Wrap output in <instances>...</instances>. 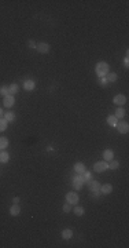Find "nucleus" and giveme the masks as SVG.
<instances>
[{
  "label": "nucleus",
  "mask_w": 129,
  "mask_h": 248,
  "mask_svg": "<svg viewBox=\"0 0 129 248\" xmlns=\"http://www.w3.org/2000/svg\"><path fill=\"white\" fill-rule=\"evenodd\" d=\"M95 72H96V75H98L99 77H104L107 73L110 72L109 63H107V62H99V63H96V66H95Z\"/></svg>",
  "instance_id": "f257e3e1"
},
{
  "label": "nucleus",
  "mask_w": 129,
  "mask_h": 248,
  "mask_svg": "<svg viewBox=\"0 0 129 248\" xmlns=\"http://www.w3.org/2000/svg\"><path fill=\"white\" fill-rule=\"evenodd\" d=\"M106 170H109V163H107V161L95 163V166H94V171L95 172H104Z\"/></svg>",
  "instance_id": "f03ea898"
},
{
  "label": "nucleus",
  "mask_w": 129,
  "mask_h": 248,
  "mask_svg": "<svg viewBox=\"0 0 129 248\" xmlns=\"http://www.w3.org/2000/svg\"><path fill=\"white\" fill-rule=\"evenodd\" d=\"M66 201L69 204H71V205H77V203H78V194L74 193V192H69L66 194Z\"/></svg>",
  "instance_id": "7ed1b4c3"
},
{
  "label": "nucleus",
  "mask_w": 129,
  "mask_h": 248,
  "mask_svg": "<svg viewBox=\"0 0 129 248\" xmlns=\"http://www.w3.org/2000/svg\"><path fill=\"white\" fill-rule=\"evenodd\" d=\"M84 178H82V175H77L73 178V188L76 190H80L81 188H82V185H84Z\"/></svg>",
  "instance_id": "20e7f679"
},
{
  "label": "nucleus",
  "mask_w": 129,
  "mask_h": 248,
  "mask_svg": "<svg viewBox=\"0 0 129 248\" xmlns=\"http://www.w3.org/2000/svg\"><path fill=\"white\" fill-rule=\"evenodd\" d=\"M113 102L116 105H118V106H122L124 104H126V97L122 94H118L114 97V99H113Z\"/></svg>",
  "instance_id": "39448f33"
},
{
  "label": "nucleus",
  "mask_w": 129,
  "mask_h": 248,
  "mask_svg": "<svg viewBox=\"0 0 129 248\" xmlns=\"http://www.w3.org/2000/svg\"><path fill=\"white\" fill-rule=\"evenodd\" d=\"M14 104H15V98H14V95H6L4 97V106L6 108H13Z\"/></svg>",
  "instance_id": "423d86ee"
},
{
  "label": "nucleus",
  "mask_w": 129,
  "mask_h": 248,
  "mask_svg": "<svg viewBox=\"0 0 129 248\" xmlns=\"http://www.w3.org/2000/svg\"><path fill=\"white\" fill-rule=\"evenodd\" d=\"M10 214H11V217H18V215L21 214V207H19V204L14 203L13 205L10 207Z\"/></svg>",
  "instance_id": "0eeeda50"
},
{
  "label": "nucleus",
  "mask_w": 129,
  "mask_h": 248,
  "mask_svg": "<svg viewBox=\"0 0 129 248\" xmlns=\"http://www.w3.org/2000/svg\"><path fill=\"white\" fill-rule=\"evenodd\" d=\"M35 87H36V81L33 80V79H27V80H25V83H23V88L26 91H32Z\"/></svg>",
  "instance_id": "6e6552de"
},
{
  "label": "nucleus",
  "mask_w": 129,
  "mask_h": 248,
  "mask_svg": "<svg viewBox=\"0 0 129 248\" xmlns=\"http://www.w3.org/2000/svg\"><path fill=\"white\" fill-rule=\"evenodd\" d=\"M117 128H118V131H120L121 134H126L129 131V124L126 122H121L117 124Z\"/></svg>",
  "instance_id": "1a4fd4ad"
},
{
  "label": "nucleus",
  "mask_w": 129,
  "mask_h": 248,
  "mask_svg": "<svg viewBox=\"0 0 129 248\" xmlns=\"http://www.w3.org/2000/svg\"><path fill=\"white\" fill-rule=\"evenodd\" d=\"M36 48H37V51H39L40 54H47L49 51V44L48 43H40Z\"/></svg>",
  "instance_id": "9d476101"
},
{
  "label": "nucleus",
  "mask_w": 129,
  "mask_h": 248,
  "mask_svg": "<svg viewBox=\"0 0 129 248\" xmlns=\"http://www.w3.org/2000/svg\"><path fill=\"white\" fill-rule=\"evenodd\" d=\"M88 189L91 192H95V190H99L100 189V183H99L98 180H88Z\"/></svg>",
  "instance_id": "9b49d317"
},
{
  "label": "nucleus",
  "mask_w": 129,
  "mask_h": 248,
  "mask_svg": "<svg viewBox=\"0 0 129 248\" xmlns=\"http://www.w3.org/2000/svg\"><path fill=\"white\" fill-rule=\"evenodd\" d=\"M103 157H104V161H111L113 158H114V152H113L111 149H106L104 152H103Z\"/></svg>",
  "instance_id": "f8f14e48"
},
{
  "label": "nucleus",
  "mask_w": 129,
  "mask_h": 248,
  "mask_svg": "<svg viewBox=\"0 0 129 248\" xmlns=\"http://www.w3.org/2000/svg\"><path fill=\"white\" fill-rule=\"evenodd\" d=\"M100 193L102 194H110L113 192V186L110 185V183H104V185L100 186Z\"/></svg>",
  "instance_id": "ddd939ff"
},
{
  "label": "nucleus",
  "mask_w": 129,
  "mask_h": 248,
  "mask_svg": "<svg viewBox=\"0 0 129 248\" xmlns=\"http://www.w3.org/2000/svg\"><path fill=\"white\" fill-rule=\"evenodd\" d=\"M74 171L78 174V175H81V174H84L85 172V166L84 163H76L74 164Z\"/></svg>",
  "instance_id": "4468645a"
},
{
  "label": "nucleus",
  "mask_w": 129,
  "mask_h": 248,
  "mask_svg": "<svg viewBox=\"0 0 129 248\" xmlns=\"http://www.w3.org/2000/svg\"><path fill=\"white\" fill-rule=\"evenodd\" d=\"M10 160V154L6 152V150H3V152H0V163H8Z\"/></svg>",
  "instance_id": "2eb2a0df"
},
{
  "label": "nucleus",
  "mask_w": 129,
  "mask_h": 248,
  "mask_svg": "<svg viewBox=\"0 0 129 248\" xmlns=\"http://www.w3.org/2000/svg\"><path fill=\"white\" fill-rule=\"evenodd\" d=\"M106 76H107L106 79H107V81H109V83H114V81H117V79H118L117 73H114V72H109Z\"/></svg>",
  "instance_id": "dca6fc26"
},
{
  "label": "nucleus",
  "mask_w": 129,
  "mask_h": 248,
  "mask_svg": "<svg viewBox=\"0 0 129 248\" xmlns=\"http://www.w3.org/2000/svg\"><path fill=\"white\" fill-rule=\"evenodd\" d=\"M71 236H73V232H71L70 229H65V230H62V239H63V240H69V239H71Z\"/></svg>",
  "instance_id": "f3484780"
},
{
  "label": "nucleus",
  "mask_w": 129,
  "mask_h": 248,
  "mask_svg": "<svg viewBox=\"0 0 129 248\" xmlns=\"http://www.w3.org/2000/svg\"><path fill=\"white\" fill-rule=\"evenodd\" d=\"M18 90H19V87H18V84H15V83H13L11 86H8V94H10V95L17 94Z\"/></svg>",
  "instance_id": "a211bd4d"
},
{
  "label": "nucleus",
  "mask_w": 129,
  "mask_h": 248,
  "mask_svg": "<svg viewBox=\"0 0 129 248\" xmlns=\"http://www.w3.org/2000/svg\"><path fill=\"white\" fill-rule=\"evenodd\" d=\"M107 123H109L111 127H117V124H118V119H117L116 116H109V117H107Z\"/></svg>",
  "instance_id": "6ab92c4d"
},
{
  "label": "nucleus",
  "mask_w": 129,
  "mask_h": 248,
  "mask_svg": "<svg viewBox=\"0 0 129 248\" xmlns=\"http://www.w3.org/2000/svg\"><path fill=\"white\" fill-rule=\"evenodd\" d=\"M7 146H8V139L6 136H0V149L4 150Z\"/></svg>",
  "instance_id": "aec40b11"
},
{
  "label": "nucleus",
  "mask_w": 129,
  "mask_h": 248,
  "mask_svg": "<svg viewBox=\"0 0 129 248\" xmlns=\"http://www.w3.org/2000/svg\"><path fill=\"white\" fill-rule=\"evenodd\" d=\"M4 119L8 123L10 122H14V120H15V113L11 112V110H10V112H7V113H4Z\"/></svg>",
  "instance_id": "412c9836"
},
{
  "label": "nucleus",
  "mask_w": 129,
  "mask_h": 248,
  "mask_svg": "<svg viewBox=\"0 0 129 248\" xmlns=\"http://www.w3.org/2000/svg\"><path fill=\"white\" fill-rule=\"evenodd\" d=\"M118 167H120V163L117 161V160L113 158L111 161H109V168H110V170H117Z\"/></svg>",
  "instance_id": "4be33fe9"
},
{
  "label": "nucleus",
  "mask_w": 129,
  "mask_h": 248,
  "mask_svg": "<svg viewBox=\"0 0 129 248\" xmlns=\"http://www.w3.org/2000/svg\"><path fill=\"white\" fill-rule=\"evenodd\" d=\"M7 124H8V122H7L4 117H0V132L7 128Z\"/></svg>",
  "instance_id": "5701e85b"
},
{
  "label": "nucleus",
  "mask_w": 129,
  "mask_h": 248,
  "mask_svg": "<svg viewBox=\"0 0 129 248\" xmlns=\"http://www.w3.org/2000/svg\"><path fill=\"white\" fill-rule=\"evenodd\" d=\"M114 116H116L117 119H122V117L125 116V110H124L122 108H118V109L116 110V114H114Z\"/></svg>",
  "instance_id": "b1692460"
},
{
  "label": "nucleus",
  "mask_w": 129,
  "mask_h": 248,
  "mask_svg": "<svg viewBox=\"0 0 129 248\" xmlns=\"http://www.w3.org/2000/svg\"><path fill=\"white\" fill-rule=\"evenodd\" d=\"M81 175H82V178H84L85 182H88V180H91V178H92V172L85 170V172H84V174H81Z\"/></svg>",
  "instance_id": "393cba45"
},
{
  "label": "nucleus",
  "mask_w": 129,
  "mask_h": 248,
  "mask_svg": "<svg viewBox=\"0 0 129 248\" xmlns=\"http://www.w3.org/2000/svg\"><path fill=\"white\" fill-rule=\"evenodd\" d=\"M0 95H3V97L8 95V87H7V86H1V87H0Z\"/></svg>",
  "instance_id": "a878e982"
},
{
  "label": "nucleus",
  "mask_w": 129,
  "mask_h": 248,
  "mask_svg": "<svg viewBox=\"0 0 129 248\" xmlns=\"http://www.w3.org/2000/svg\"><path fill=\"white\" fill-rule=\"evenodd\" d=\"M74 214H76L77 217H81V215L84 214V208H82V207H76V208H74Z\"/></svg>",
  "instance_id": "bb28decb"
},
{
  "label": "nucleus",
  "mask_w": 129,
  "mask_h": 248,
  "mask_svg": "<svg viewBox=\"0 0 129 248\" xmlns=\"http://www.w3.org/2000/svg\"><path fill=\"white\" fill-rule=\"evenodd\" d=\"M71 211V204H69V203H65L63 204V212H70Z\"/></svg>",
  "instance_id": "cd10ccee"
},
{
  "label": "nucleus",
  "mask_w": 129,
  "mask_h": 248,
  "mask_svg": "<svg viewBox=\"0 0 129 248\" xmlns=\"http://www.w3.org/2000/svg\"><path fill=\"white\" fill-rule=\"evenodd\" d=\"M107 84H109V81H107V79H106V77H100V86L106 87Z\"/></svg>",
  "instance_id": "c85d7f7f"
},
{
  "label": "nucleus",
  "mask_w": 129,
  "mask_h": 248,
  "mask_svg": "<svg viewBox=\"0 0 129 248\" xmlns=\"http://www.w3.org/2000/svg\"><path fill=\"white\" fill-rule=\"evenodd\" d=\"M27 47H29V48H36L37 45H36V43L33 40H29L27 41Z\"/></svg>",
  "instance_id": "c756f323"
},
{
  "label": "nucleus",
  "mask_w": 129,
  "mask_h": 248,
  "mask_svg": "<svg viewBox=\"0 0 129 248\" xmlns=\"http://www.w3.org/2000/svg\"><path fill=\"white\" fill-rule=\"evenodd\" d=\"M100 190H95V192H92V197H95V198H98V197H100Z\"/></svg>",
  "instance_id": "7c9ffc66"
},
{
  "label": "nucleus",
  "mask_w": 129,
  "mask_h": 248,
  "mask_svg": "<svg viewBox=\"0 0 129 248\" xmlns=\"http://www.w3.org/2000/svg\"><path fill=\"white\" fill-rule=\"evenodd\" d=\"M124 63H125V66H126V68H128V66H129V61H128V54H126V58L124 59Z\"/></svg>",
  "instance_id": "2f4dec72"
},
{
  "label": "nucleus",
  "mask_w": 129,
  "mask_h": 248,
  "mask_svg": "<svg viewBox=\"0 0 129 248\" xmlns=\"http://www.w3.org/2000/svg\"><path fill=\"white\" fill-rule=\"evenodd\" d=\"M13 201H14L15 204H18L19 201H21V200H19V197H14V198H13Z\"/></svg>",
  "instance_id": "473e14b6"
},
{
  "label": "nucleus",
  "mask_w": 129,
  "mask_h": 248,
  "mask_svg": "<svg viewBox=\"0 0 129 248\" xmlns=\"http://www.w3.org/2000/svg\"><path fill=\"white\" fill-rule=\"evenodd\" d=\"M3 114H4V113H3V110H1V108H0V117H3Z\"/></svg>",
  "instance_id": "72a5a7b5"
}]
</instances>
